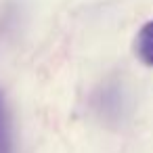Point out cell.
<instances>
[{
	"label": "cell",
	"instance_id": "cell-1",
	"mask_svg": "<svg viewBox=\"0 0 153 153\" xmlns=\"http://www.w3.org/2000/svg\"><path fill=\"white\" fill-rule=\"evenodd\" d=\"M134 51L138 55V59L147 65L153 67V21L145 23L140 27V32L134 38Z\"/></svg>",
	"mask_w": 153,
	"mask_h": 153
},
{
	"label": "cell",
	"instance_id": "cell-2",
	"mask_svg": "<svg viewBox=\"0 0 153 153\" xmlns=\"http://www.w3.org/2000/svg\"><path fill=\"white\" fill-rule=\"evenodd\" d=\"M0 153H15L13 151V136H11V124L4 107V99L0 92Z\"/></svg>",
	"mask_w": 153,
	"mask_h": 153
}]
</instances>
